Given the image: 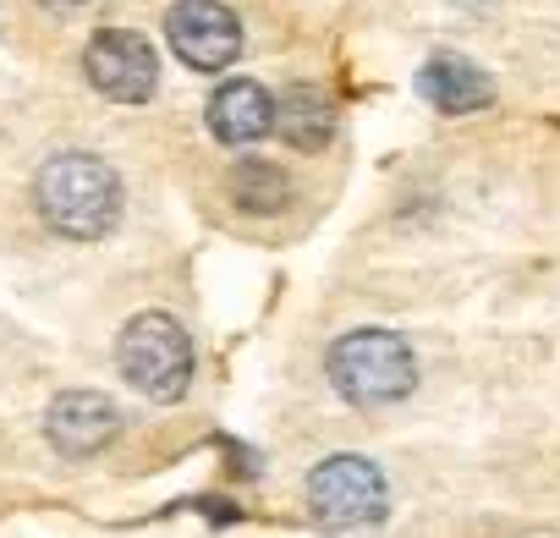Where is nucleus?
<instances>
[{
	"label": "nucleus",
	"mask_w": 560,
	"mask_h": 538,
	"mask_svg": "<svg viewBox=\"0 0 560 538\" xmlns=\"http://www.w3.org/2000/svg\"><path fill=\"white\" fill-rule=\"evenodd\" d=\"M418 94H423L440 116H472V110H483V105L494 100V83H489L467 56L440 50V56L423 61V72H418Z\"/></svg>",
	"instance_id": "9"
},
{
	"label": "nucleus",
	"mask_w": 560,
	"mask_h": 538,
	"mask_svg": "<svg viewBox=\"0 0 560 538\" xmlns=\"http://www.w3.org/2000/svg\"><path fill=\"white\" fill-rule=\"evenodd\" d=\"M83 72L116 105H143L154 94V83H160V61H154L149 39L143 34H127V28L94 34L89 50H83Z\"/></svg>",
	"instance_id": "5"
},
{
	"label": "nucleus",
	"mask_w": 560,
	"mask_h": 538,
	"mask_svg": "<svg viewBox=\"0 0 560 538\" xmlns=\"http://www.w3.org/2000/svg\"><path fill=\"white\" fill-rule=\"evenodd\" d=\"M165 39L192 72H225L242 56V23L220 0H176L165 17Z\"/></svg>",
	"instance_id": "6"
},
{
	"label": "nucleus",
	"mask_w": 560,
	"mask_h": 538,
	"mask_svg": "<svg viewBox=\"0 0 560 538\" xmlns=\"http://www.w3.org/2000/svg\"><path fill=\"white\" fill-rule=\"evenodd\" d=\"M39 7H50V12H78L83 0H39Z\"/></svg>",
	"instance_id": "12"
},
{
	"label": "nucleus",
	"mask_w": 560,
	"mask_h": 538,
	"mask_svg": "<svg viewBox=\"0 0 560 538\" xmlns=\"http://www.w3.org/2000/svg\"><path fill=\"white\" fill-rule=\"evenodd\" d=\"M209 132L220 143H231V149H247V143L269 138L275 132V94L258 89L253 78L220 83L214 100H209Z\"/></svg>",
	"instance_id": "8"
},
{
	"label": "nucleus",
	"mask_w": 560,
	"mask_h": 538,
	"mask_svg": "<svg viewBox=\"0 0 560 538\" xmlns=\"http://www.w3.org/2000/svg\"><path fill=\"white\" fill-rule=\"evenodd\" d=\"M275 132L287 138L292 149H303V154L325 149L336 138V105H330V94L314 89V83H292L287 94L275 100Z\"/></svg>",
	"instance_id": "10"
},
{
	"label": "nucleus",
	"mask_w": 560,
	"mask_h": 538,
	"mask_svg": "<svg viewBox=\"0 0 560 538\" xmlns=\"http://www.w3.org/2000/svg\"><path fill=\"white\" fill-rule=\"evenodd\" d=\"M121 379L149 401H182L192 379V341L171 314H138L116 341Z\"/></svg>",
	"instance_id": "3"
},
{
	"label": "nucleus",
	"mask_w": 560,
	"mask_h": 538,
	"mask_svg": "<svg viewBox=\"0 0 560 538\" xmlns=\"http://www.w3.org/2000/svg\"><path fill=\"white\" fill-rule=\"evenodd\" d=\"M34 198H39V214L50 220V231H61L72 242H100L121 220V176L100 154L72 149V154L45 160Z\"/></svg>",
	"instance_id": "1"
},
{
	"label": "nucleus",
	"mask_w": 560,
	"mask_h": 538,
	"mask_svg": "<svg viewBox=\"0 0 560 538\" xmlns=\"http://www.w3.org/2000/svg\"><path fill=\"white\" fill-rule=\"evenodd\" d=\"M330 385L352 401V407H390L418 385V363L412 347L390 330H352L330 347L325 358Z\"/></svg>",
	"instance_id": "2"
},
{
	"label": "nucleus",
	"mask_w": 560,
	"mask_h": 538,
	"mask_svg": "<svg viewBox=\"0 0 560 538\" xmlns=\"http://www.w3.org/2000/svg\"><path fill=\"white\" fill-rule=\"evenodd\" d=\"M231 192H236V203L253 209V214H280V209L292 203L287 171L269 165V160H242V165L231 171Z\"/></svg>",
	"instance_id": "11"
},
{
	"label": "nucleus",
	"mask_w": 560,
	"mask_h": 538,
	"mask_svg": "<svg viewBox=\"0 0 560 538\" xmlns=\"http://www.w3.org/2000/svg\"><path fill=\"white\" fill-rule=\"evenodd\" d=\"M308 511L319 527L330 533H347V527H374L385 511H390V489H385V472L369 461V456H325L314 472H308Z\"/></svg>",
	"instance_id": "4"
},
{
	"label": "nucleus",
	"mask_w": 560,
	"mask_h": 538,
	"mask_svg": "<svg viewBox=\"0 0 560 538\" xmlns=\"http://www.w3.org/2000/svg\"><path fill=\"white\" fill-rule=\"evenodd\" d=\"M456 7H489V0H456Z\"/></svg>",
	"instance_id": "13"
},
{
	"label": "nucleus",
	"mask_w": 560,
	"mask_h": 538,
	"mask_svg": "<svg viewBox=\"0 0 560 538\" xmlns=\"http://www.w3.org/2000/svg\"><path fill=\"white\" fill-rule=\"evenodd\" d=\"M45 434L61 456L83 461V456H100L116 434H121V412L110 396L100 390H61L45 412Z\"/></svg>",
	"instance_id": "7"
}]
</instances>
